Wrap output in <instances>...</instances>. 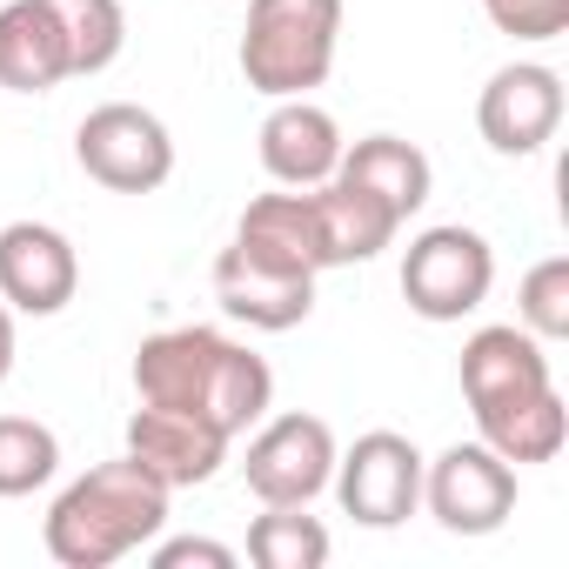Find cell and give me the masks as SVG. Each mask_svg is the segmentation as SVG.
<instances>
[{
    "mask_svg": "<svg viewBox=\"0 0 569 569\" xmlns=\"http://www.w3.org/2000/svg\"><path fill=\"white\" fill-rule=\"evenodd\" d=\"M462 402L476 416V442H489L502 462H556L569 442V409L556 396L549 356L522 322H489L462 342Z\"/></svg>",
    "mask_w": 569,
    "mask_h": 569,
    "instance_id": "obj_1",
    "label": "cell"
},
{
    "mask_svg": "<svg viewBox=\"0 0 569 569\" xmlns=\"http://www.w3.org/2000/svg\"><path fill=\"white\" fill-rule=\"evenodd\" d=\"M134 396L154 409L201 416L234 442L268 416L274 369L248 342H228L221 329H161L134 349Z\"/></svg>",
    "mask_w": 569,
    "mask_h": 569,
    "instance_id": "obj_2",
    "label": "cell"
},
{
    "mask_svg": "<svg viewBox=\"0 0 569 569\" xmlns=\"http://www.w3.org/2000/svg\"><path fill=\"white\" fill-rule=\"evenodd\" d=\"M161 522H168V489L134 456H114L54 496L41 542L61 569H108V562L134 556L141 542H154Z\"/></svg>",
    "mask_w": 569,
    "mask_h": 569,
    "instance_id": "obj_3",
    "label": "cell"
},
{
    "mask_svg": "<svg viewBox=\"0 0 569 569\" xmlns=\"http://www.w3.org/2000/svg\"><path fill=\"white\" fill-rule=\"evenodd\" d=\"M342 41V0H248L241 81L268 101H289L329 81Z\"/></svg>",
    "mask_w": 569,
    "mask_h": 569,
    "instance_id": "obj_4",
    "label": "cell"
},
{
    "mask_svg": "<svg viewBox=\"0 0 569 569\" xmlns=\"http://www.w3.org/2000/svg\"><path fill=\"white\" fill-rule=\"evenodd\" d=\"M489 289H496V248L462 221L422 228L402 254V302L422 322H462L489 302Z\"/></svg>",
    "mask_w": 569,
    "mask_h": 569,
    "instance_id": "obj_5",
    "label": "cell"
},
{
    "mask_svg": "<svg viewBox=\"0 0 569 569\" xmlns=\"http://www.w3.org/2000/svg\"><path fill=\"white\" fill-rule=\"evenodd\" d=\"M74 161L88 181L114 194H154L174 174V134L141 101H108L74 128Z\"/></svg>",
    "mask_w": 569,
    "mask_h": 569,
    "instance_id": "obj_6",
    "label": "cell"
},
{
    "mask_svg": "<svg viewBox=\"0 0 569 569\" xmlns=\"http://www.w3.org/2000/svg\"><path fill=\"white\" fill-rule=\"evenodd\" d=\"M422 462L429 456L409 436L369 429V436H356L349 456H336L329 489H336L342 516H356L362 529H396V522H409L422 509Z\"/></svg>",
    "mask_w": 569,
    "mask_h": 569,
    "instance_id": "obj_7",
    "label": "cell"
},
{
    "mask_svg": "<svg viewBox=\"0 0 569 569\" xmlns=\"http://www.w3.org/2000/svg\"><path fill=\"white\" fill-rule=\"evenodd\" d=\"M422 502L449 536H496L516 516V462H502L489 442H449L436 462H422Z\"/></svg>",
    "mask_w": 569,
    "mask_h": 569,
    "instance_id": "obj_8",
    "label": "cell"
},
{
    "mask_svg": "<svg viewBox=\"0 0 569 569\" xmlns=\"http://www.w3.org/2000/svg\"><path fill=\"white\" fill-rule=\"evenodd\" d=\"M336 456H342L336 449V429L322 416L289 409V416H268L254 429L248 462H241V482H248V496L261 509L268 502H316L329 489V476H336Z\"/></svg>",
    "mask_w": 569,
    "mask_h": 569,
    "instance_id": "obj_9",
    "label": "cell"
},
{
    "mask_svg": "<svg viewBox=\"0 0 569 569\" xmlns=\"http://www.w3.org/2000/svg\"><path fill=\"white\" fill-rule=\"evenodd\" d=\"M214 302H221L234 322L261 329V336H289V329H302L309 309H316V274H309V268H281V261H268V254L228 241V248L214 254Z\"/></svg>",
    "mask_w": 569,
    "mask_h": 569,
    "instance_id": "obj_10",
    "label": "cell"
},
{
    "mask_svg": "<svg viewBox=\"0 0 569 569\" xmlns=\"http://www.w3.org/2000/svg\"><path fill=\"white\" fill-rule=\"evenodd\" d=\"M81 289V254L48 221H8L0 228V302L14 316H61Z\"/></svg>",
    "mask_w": 569,
    "mask_h": 569,
    "instance_id": "obj_11",
    "label": "cell"
},
{
    "mask_svg": "<svg viewBox=\"0 0 569 569\" xmlns=\"http://www.w3.org/2000/svg\"><path fill=\"white\" fill-rule=\"evenodd\" d=\"M476 128H482V141L496 154H516V161L536 154L542 141H556V128H562V81H556V68H542V61L496 68L482 101H476Z\"/></svg>",
    "mask_w": 569,
    "mask_h": 569,
    "instance_id": "obj_12",
    "label": "cell"
},
{
    "mask_svg": "<svg viewBox=\"0 0 569 569\" xmlns=\"http://www.w3.org/2000/svg\"><path fill=\"white\" fill-rule=\"evenodd\" d=\"M128 456H134L168 496H174V489L208 482V476L228 462V436L208 429L201 416H181V409H154V402H141V409L128 416Z\"/></svg>",
    "mask_w": 569,
    "mask_h": 569,
    "instance_id": "obj_13",
    "label": "cell"
},
{
    "mask_svg": "<svg viewBox=\"0 0 569 569\" xmlns=\"http://www.w3.org/2000/svg\"><path fill=\"white\" fill-rule=\"evenodd\" d=\"M342 128L329 108H316L309 94H289L274 101L268 121H261V168L281 181V188H322L336 168H342Z\"/></svg>",
    "mask_w": 569,
    "mask_h": 569,
    "instance_id": "obj_14",
    "label": "cell"
},
{
    "mask_svg": "<svg viewBox=\"0 0 569 569\" xmlns=\"http://www.w3.org/2000/svg\"><path fill=\"white\" fill-rule=\"evenodd\" d=\"M61 81H74V68H68V34L54 8L48 0H8L0 8V88L48 94Z\"/></svg>",
    "mask_w": 569,
    "mask_h": 569,
    "instance_id": "obj_15",
    "label": "cell"
},
{
    "mask_svg": "<svg viewBox=\"0 0 569 569\" xmlns=\"http://www.w3.org/2000/svg\"><path fill=\"white\" fill-rule=\"evenodd\" d=\"M234 241L281 261V268H309L322 274L329 268V248H322V221H316V194L309 188H281V194H254L234 221Z\"/></svg>",
    "mask_w": 569,
    "mask_h": 569,
    "instance_id": "obj_16",
    "label": "cell"
},
{
    "mask_svg": "<svg viewBox=\"0 0 569 569\" xmlns=\"http://www.w3.org/2000/svg\"><path fill=\"white\" fill-rule=\"evenodd\" d=\"M336 174L356 181V188H369L382 208H396V221H409L429 201V188H436L429 154L416 141H402V134H362L356 148H342V168Z\"/></svg>",
    "mask_w": 569,
    "mask_h": 569,
    "instance_id": "obj_17",
    "label": "cell"
},
{
    "mask_svg": "<svg viewBox=\"0 0 569 569\" xmlns=\"http://www.w3.org/2000/svg\"><path fill=\"white\" fill-rule=\"evenodd\" d=\"M316 194V221H322V248H329V268H349V261H376L389 241H396V208H382L369 188H356V181H342V174H329L322 188H309Z\"/></svg>",
    "mask_w": 569,
    "mask_h": 569,
    "instance_id": "obj_18",
    "label": "cell"
},
{
    "mask_svg": "<svg viewBox=\"0 0 569 569\" xmlns=\"http://www.w3.org/2000/svg\"><path fill=\"white\" fill-rule=\"evenodd\" d=\"M61 34H68V68L74 81L88 74H108L128 48V14H121V0H48Z\"/></svg>",
    "mask_w": 569,
    "mask_h": 569,
    "instance_id": "obj_19",
    "label": "cell"
},
{
    "mask_svg": "<svg viewBox=\"0 0 569 569\" xmlns=\"http://www.w3.org/2000/svg\"><path fill=\"white\" fill-rule=\"evenodd\" d=\"M248 556L261 569H322L329 529L309 516V502H268V516L248 522Z\"/></svg>",
    "mask_w": 569,
    "mask_h": 569,
    "instance_id": "obj_20",
    "label": "cell"
},
{
    "mask_svg": "<svg viewBox=\"0 0 569 569\" xmlns=\"http://www.w3.org/2000/svg\"><path fill=\"white\" fill-rule=\"evenodd\" d=\"M61 469V436L34 416H0V496H34Z\"/></svg>",
    "mask_w": 569,
    "mask_h": 569,
    "instance_id": "obj_21",
    "label": "cell"
},
{
    "mask_svg": "<svg viewBox=\"0 0 569 569\" xmlns=\"http://www.w3.org/2000/svg\"><path fill=\"white\" fill-rule=\"evenodd\" d=\"M516 322L536 342H562L569 336V254H549L522 274V296H516Z\"/></svg>",
    "mask_w": 569,
    "mask_h": 569,
    "instance_id": "obj_22",
    "label": "cell"
},
{
    "mask_svg": "<svg viewBox=\"0 0 569 569\" xmlns=\"http://www.w3.org/2000/svg\"><path fill=\"white\" fill-rule=\"evenodd\" d=\"M482 14L509 41H556V34H569V0H482Z\"/></svg>",
    "mask_w": 569,
    "mask_h": 569,
    "instance_id": "obj_23",
    "label": "cell"
},
{
    "mask_svg": "<svg viewBox=\"0 0 569 569\" xmlns=\"http://www.w3.org/2000/svg\"><path fill=\"white\" fill-rule=\"evenodd\" d=\"M188 562H201V569H234L241 556H234L228 542H208V536H174V542L154 549V569H188Z\"/></svg>",
    "mask_w": 569,
    "mask_h": 569,
    "instance_id": "obj_24",
    "label": "cell"
},
{
    "mask_svg": "<svg viewBox=\"0 0 569 569\" xmlns=\"http://www.w3.org/2000/svg\"><path fill=\"white\" fill-rule=\"evenodd\" d=\"M14 376V309L0 302V382Z\"/></svg>",
    "mask_w": 569,
    "mask_h": 569,
    "instance_id": "obj_25",
    "label": "cell"
}]
</instances>
